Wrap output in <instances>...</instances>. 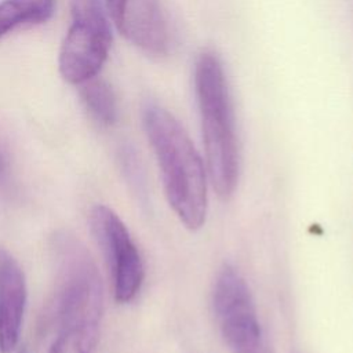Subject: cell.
<instances>
[{"label": "cell", "mask_w": 353, "mask_h": 353, "mask_svg": "<svg viewBox=\"0 0 353 353\" xmlns=\"http://www.w3.org/2000/svg\"><path fill=\"white\" fill-rule=\"evenodd\" d=\"M55 288L50 317L55 338L48 353H92L103 312V287L97 265L85 245L70 232L51 239Z\"/></svg>", "instance_id": "6da1fadb"}, {"label": "cell", "mask_w": 353, "mask_h": 353, "mask_svg": "<svg viewBox=\"0 0 353 353\" xmlns=\"http://www.w3.org/2000/svg\"><path fill=\"white\" fill-rule=\"evenodd\" d=\"M142 120L170 207L185 228L200 229L208 208L207 171L201 156L183 125L165 108L148 105Z\"/></svg>", "instance_id": "7a4b0ae2"}, {"label": "cell", "mask_w": 353, "mask_h": 353, "mask_svg": "<svg viewBox=\"0 0 353 353\" xmlns=\"http://www.w3.org/2000/svg\"><path fill=\"white\" fill-rule=\"evenodd\" d=\"M194 92L207 174L215 193L228 200L239 182L240 152L225 69L218 54L211 50L203 51L196 59Z\"/></svg>", "instance_id": "3957f363"}, {"label": "cell", "mask_w": 353, "mask_h": 353, "mask_svg": "<svg viewBox=\"0 0 353 353\" xmlns=\"http://www.w3.org/2000/svg\"><path fill=\"white\" fill-rule=\"evenodd\" d=\"M212 307L221 335L230 353H272L244 277L225 263L212 287Z\"/></svg>", "instance_id": "277c9868"}, {"label": "cell", "mask_w": 353, "mask_h": 353, "mask_svg": "<svg viewBox=\"0 0 353 353\" xmlns=\"http://www.w3.org/2000/svg\"><path fill=\"white\" fill-rule=\"evenodd\" d=\"M73 22L59 51L61 76L70 84L95 77L108 59L112 33L99 0H73Z\"/></svg>", "instance_id": "5b68a950"}, {"label": "cell", "mask_w": 353, "mask_h": 353, "mask_svg": "<svg viewBox=\"0 0 353 353\" xmlns=\"http://www.w3.org/2000/svg\"><path fill=\"white\" fill-rule=\"evenodd\" d=\"M90 222L112 272L114 299L128 303L138 295L143 283L141 254L125 223L110 207L97 204L91 210Z\"/></svg>", "instance_id": "8992f818"}, {"label": "cell", "mask_w": 353, "mask_h": 353, "mask_svg": "<svg viewBox=\"0 0 353 353\" xmlns=\"http://www.w3.org/2000/svg\"><path fill=\"white\" fill-rule=\"evenodd\" d=\"M26 280L14 255L0 245V352H12L21 336L26 306Z\"/></svg>", "instance_id": "52a82bcc"}, {"label": "cell", "mask_w": 353, "mask_h": 353, "mask_svg": "<svg viewBox=\"0 0 353 353\" xmlns=\"http://www.w3.org/2000/svg\"><path fill=\"white\" fill-rule=\"evenodd\" d=\"M117 29L149 55L161 57L168 52L170 30L160 0H127Z\"/></svg>", "instance_id": "ba28073f"}, {"label": "cell", "mask_w": 353, "mask_h": 353, "mask_svg": "<svg viewBox=\"0 0 353 353\" xmlns=\"http://www.w3.org/2000/svg\"><path fill=\"white\" fill-rule=\"evenodd\" d=\"M55 0H3L0 3V39L15 28L47 21Z\"/></svg>", "instance_id": "9c48e42d"}, {"label": "cell", "mask_w": 353, "mask_h": 353, "mask_svg": "<svg viewBox=\"0 0 353 353\" xmlns=\"http://www.w3.org/2000/svg\"><path fill=\"white\" fill-rule=\"evenodd\" d=\"M81 101L90 114L103 125H112L117 120V101L112 87L97 76L84 81L80 90Z\"/></svg>", "instance_id": "30bf717a"}, {"label": "cell", "mask_w": 353, "mask_h": 353, "mask_svg": "<svg viewBox=\"0 0 353 353\" xmlns=\"http://www.w3.org/2000/svg\"><path fill=\"white\" fill-rule=\"evenodd\" d=\"M15 193V176L11 154L6 143L0 139V194L11 197Z\"/></svg>", "instance_id": "8fae6325"}, {"label": "cell", "mask_w": 353, "mask_h": 353, "mask_svg": "<svg viewBox=\"0 0 353 353\" xmlns=\"http://www.w3.org/2000/svg\"><path fill=\"white\" fill-rule=\"evenodd\" d=\"M105 1H106L108 12H109L113 23L117 28L120 25L121 19H123V14H124V10H125L127 0H105Z\"/></svg>", "instance_id": "7c38bea8"}, {"label": "cell", "mask_w": 353, "mask_h": 353, "mask_svg": "<svg viewBox=\"0 0 353 353\" xmlns=\"http://www.w3.org/2000/svg\"><path fill=\"white\" fill-rule=\"evenodd\" d=\"M18 353H28V350L26 349H21Z\"/></svg>", "instance_id": "4fadbf2b"}]
</instances>
